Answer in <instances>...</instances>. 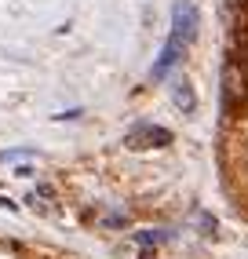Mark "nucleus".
Listing matches in <instances>:
<instances>
[{"mask_svg": "<svg viewBox=\"0 0 248 259\" xmlns=\"http://www.w3.org/2000/svg\"><path fill=\"white\" fill-rule=\"evenodd\" d=\"M172 102H175L179 113H193V110H197V92H193V84L186 77H179L172 84Z\"/></svg>", "mask_w": 248, "mask_h": 259, "instance_id": "5", "label": "nucleus"}, {"mask_svg": "<svg viewBox=\"0 0 248 259\" xmlns=\"http://www.w3.org/2000/svg\"><path fill=\"white\" fill-rule=\"evenodd\" d=\"M197 29H201V15L193 0H175L172 4V37H179L183 44L197 40Z\"/></svg>", "mask_w": 248, "mask_h": 259, "instance_id": "2", "label": "nucleus"}, {"mask_svg": "<svg viewBox=\"0 0 248 259\" xmlns=\"http://www.w3.org/2000/svg\"><path fill=\"white\" fill-rule=\"evenodd\" d=\"M248 106V73L237 59H230L223 66V110L226 113H237Z\"/></svg>", "mask_w": 248, "mask_h": 259, "instance_id": "1", "label": "nucleus"}, {"mask_svg": "<svg viewBox=\"0 0 248 259\" xmlns=\"http://www.w3.org/2000/svg\"><path fill=\"white\" fill-rule=\"evenodd\" d=\"M186 48H190V44H183L179 37H172V33H168V40H164V48H161V55H157V62H153V77H157V80L168 77V73L175 70V66L183 62Z\"/></svg>", "mask_w": 248, "mask_h": 259, "instance_id": "4", "label": "nucleus"}, {"mask_svg": "<svg viewBox=\"0 0 248 259\" xmlns=\"http://www.w3.org/2000/svg\"><path fill=\"white\" fill-rule=\"evenodd\" d=\"M172 143V132L161 128V124H139L128 132V139H124V146L128 150H161Z\"/></svg>", "mask_w": 248, "mask_h": 259, "instance_id": "3", "label": "nucleus"}, {"mask_svg": "<svg viewBox=\"0 0 248 259\" xmlns=\"http://www.w3.org/2000/svg\"><path fill=\"white\" fill-rule=\"evenodd\" d=\"M190 223H193V227H201L204 237H216V230H219V227H216V219H212L208 212H190Z\"/></svg>", "mask_w": 248, "mask_h": 259, "instance_id": "6", "label": "nucleus"}]
</instances>
